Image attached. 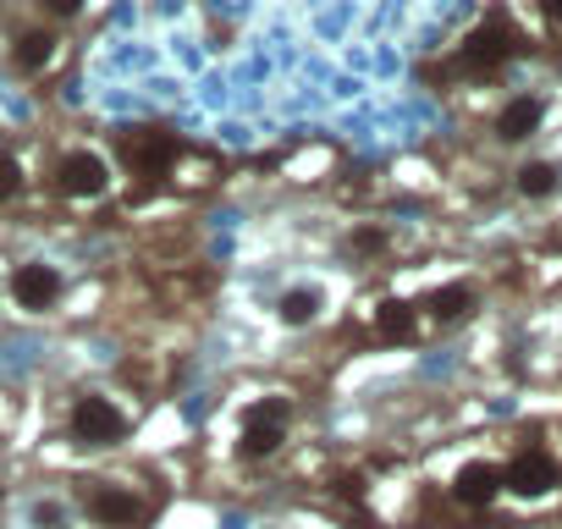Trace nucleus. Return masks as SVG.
Segmentation results:
<instances>
[{"instance_id":"obj_10","label":"nucleus","mask_w":562,"mask_h":529,"mask_svg":"<svg viewBox=\"0 0 562 529\" xmlns=\"http://www.w3.org/2000/svg\"><path fill=\"white\" fill-rule=\"evenodd\" d=\"M12 299L23 309H50L61 299V271H56V264H45V259L18 264V271H12Z\"/></svg>"},{"instance_id":"obj_1","label":"nucleus","mask_w":562,"mask_h":529,"mask_svg":"<svg viewBox=\"0 0 562 529\" xmlns=\"http://www.w3.org/2000/svg\"><path fill=\"white\" fill-rule=\"evenodd\" d=\"M518 56H529V29L507 12V7H491L463 40L458 50L441 61V78H463V83H491L496 72H507Z\"/></svg>"},{"instance_id":"obj_9","label":"nucleus","mask_w":562,"mask_h":529,"mask_svg":"<svg viewBox=\"0 0 562 529\" xmlns=\"http://www.w3.org/2000/svg\"><path fill=\"white\" fill-rule=\"evenodd\" d=\"M56 188L67 199H100L111 188V166L94 155V149H72L61 166H56Z\"/></svg>"},{"instance_id":"obj_6","label":"nucleus","mask_w":562,"mask_h":529,"mask_svg":"<svg viewBox=\"0 0 562 529\" xmlns=\"http://www.w3.org/2000/svg\"><path fill=\"white\" fill-rule=\"evenodd\" d=\"M72 436H78L83 447H116V441L127 436V414H122L111 397L83 392V397L72 403Z\"/></svg>"},{"instance_id":"obj_12","label":"nucleus","mask_w":562,"mask_h":529,"mask_svg":"<svg viewBox=\"0 0 562 529\" xmlns=\"http://www.w3.org/2000/svg\"><path fill=\"white\" fill-rule=\"evenodd\" d=\"M155 288H160L166 304L188 309V304H204V299H210L215 277L204 271V264H177V271H155Z\"/></svg>"},{"instance_id":"obj_3","label":"nucleus","mask_w":562,"mask_h":529,"mask_svg":"<svg viewBox=\"0 0 562 529\" xmlns=\"http://www.w3.org/2000/svg\"><path fill=\"white\" fill-rule=\"evenodd\" d=\"M116 155H122V166L138 177V193H149V188L171 171V160L182 155V144H177V133H166V127H122V133H116Z\"/></svg>"},{"instance_id":"obj_19","label":"nucleus","mask_w":562,"mask_h":529,"mask_svg":"<svg viewBox=\"0 0 562 529\" xmlns=\"http://www.w3.org/2000/svg\"><path fill=\"white\" fill-rule=\"evenodd\" d=\"M18 193H23V166H18V155L0 149V204L18 199Z\"/></svg>"},{"instance_id":"obj_11","label":"nucleus","mask_w":562,"mask_h":529,"mask_svg":"<svg viewBox=\"0 0 562 529\" xmlns=\"http://www.w3.org/2000/svg\"><path fill=\"white\" fill-rule=\"evenodd\" d=\"M469 315H474V288H469V282H452V288H441V293H430V299L419 304V326H425V331L463 326Z\"/></svg>"},{"instance_id":"obj_16","label":"nucleus","mask_w":562,"mask_h":529,"mask_svg":"<svg viewBox=\"0 0 562 529\" xmlns=\"http://www.w3.org/2000/svg\"><path fill=\"white\" fill-rule=\"evenodd\" d=\"M56 50H61V40H56V34H45V29H34V34H23V40H18L12 61H18V72H45V67L56 61Z\"/></svg>"},{"instance_id":"obj_15","label":"nucleus","mask_w":562,"mask_h":529,"mask_svg":"<svg viewBox=\"0 0 562 529\" xmlns=\"http://www.w3.org/2000/svg\"><path fill=\"white\" fill-rule=\"evenodd\" d=\"M513 193L518 199H529V204H540V199H557L562 193V160H524L518 171H513Z\"/></svg>"},{"instance_id":"obj_17","label":"nucleus","mask_w":562,"mask_h":529,"mask_svg":"<svg viewBox=\"0 0 562 529\" xmlns=\"http://www.w3.org/2000/svg\"><path fill=\"white\" fill-rule=\"evenodd\" d=\"M276 315H281V326H315V320H321V293H315V288H293V293H281Z\"/></svg>"},{"instance_id":"obj_18","label":"nucleus","mask_w":562,"mask_h":529,"mask_svg":"<svg viewBox=\"0 0 562 529\" xmlns=\"http://www.w3.org/2000/svg\"><path fill=\"white\" fill-rule=\"evenodd\" d=\"M331 166H337V149L331 144H310V149H299L288 160V182H321V171H331Z\"/></svg>"},{"instance_id":"obj_22","label":"nucleus","mask_w":562,"mask_h":529,"mask_svg":"<svg viewBox=\"0 0 562 529\" xmlns=\"http://www.w3.org/2000/svg\"><path fill=\"white\" fill-rule=\"evenodd\" d=\"M540 12H546L551 29H562V0H540Z\"/></svg>"},{"instance_id":"obj_4","label":"nucleus","mask_w":562,"mask_h":529,"mask_svg":"<svg viewBox=\"0 0 562 529\" xmlns=\"http://www.w3.org/2000/svg\"><path fill=\"white\" fill-rule=\"evenodd\" d=\"M288 419H293V403L288 397H265L243 414V430H237V452L243 458H270L281 452V441H288Z\"/></svg>"},{"instance_id":"obj_13","label":"nucleus","mask_w":562,"mask_h":529,"mask_svg":"<svg viewBox=\"0 0 562 529\" xmlns=\"http://www.w3.org/2000/svg\"><path fill=\"white\" fill-rule=\"evenodd\" d=\"M518 282H524L529 293H562V243L529 248L524 264H518Z\"/></svg>"},{"instance_id":"obj_5","label":"nucleus","mask_w":562,"mask_h":529,"mask_svg":"<svg viewBox=\"0 0 562 529\" xmlns=\"http://www.w3.org/2000/svg\"><path fill=\"white\" fill-rule=\"evenodd\" d=\"M83 507H89V518L100 529H138V524H149V502H138L133 485H122V480H94L83 491Z\"/></svg>"},{"instance_id":"obj_14","label":"nucleus","mask_w":562,"mask_h":529,"mask_svg":"<svg viewBox=\"0 0 562 529\" xmlns=\"http://www.w3.org/2000/svg\"><path fill=\"white\" fill-rule=\"evenodd\" d=\"M215 177H221V160L204 155V149H182V155L171 160V171H166V182H171L177 193H204V188H215Z\"/></svg>"},{"instance_id":"obj_21","label":"nucleus","mask_w":562,"mask_h":529,"mask_svg":"<svg viewBox=\"0 0 562 529\" xmlns=\"http://www.w3.org/2000/svg\"><path fill=\"white\" fill-rule=\"evenodd\" d=\"M40 7H45L50 18H72V12L83 7V0H40Z\"/></svg>"},{"instance_id":"obj_2","label":"nucleus","mask_w":562,"mask_h":529,"mask_svg":"<svg viewBox=\"0 0 562 529\" xmlns=\"http://www.w3.org/2000/svg\"><path fill=\"white\" fill-rule=\"evenodd\" d=\"M502 496L540 507L562 496V425H535L513 452L502 458Z\"/></svg>"},{"instance_id":"obj_7","label":"nucleus","mask_w":562,"mask_h":529,"mask_svg":"<svg viewBox=\"0 0 562 529\" xmlns=\"http://www.w3.org/2000/svg\"><path fill=\"white\" fill-rule=\"evenodd\" d=\"M452 502L463 513H485L502 502V458H469L458 474H452Z\"/></svg>"},{"instance_id":"obj_20","label":"nucleus","mask_w":562,"mask_h":529,"mask_svg":"<svg viewBox=\"0 0 562 529\" xmlns=\"http://www.w3.org/2000/svg\"><path fill=\"white\" fill-rule=\"evenodd\" d=\"M348 248H353V254H381V248H386V232H381V226H364V232H353Z\"/></svg>"},{"instance_id":"obj_8","label":"nucleus","mask_w":562,"mask_h":529,"mask_svg":"<svg viewBox=\"0 0 562 529\" xmlns=\"http://www.w3.org/2000/svg\"><path fill=\"white\" fill-rule=\"evenodd\" d=\"M546 94H513L502 111H496V122H491V133H496V144H529L540 127H546Z\"/></svg>"}]
</instances>
